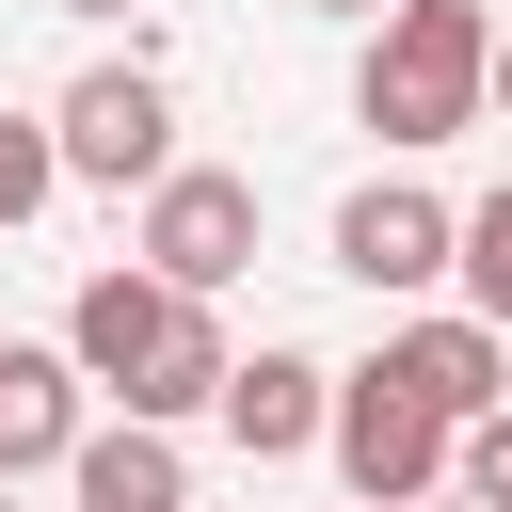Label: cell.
Instances as JSON below:
<instances>
[{"label":"cell","mask_w":512,"mask_h":512,"mask_svg":"<svg viewBox=\"0 0 512 512\" xmlns=\"http://www.w3.org/2000/svg\"><path fill=\"white\" fill-rule=\"evenodd\" d=\"M352 112H368L384 144H464V128L496 112V16H480V0H400V16L368 32V64H352Z\"/></svg>","instance_id":"cell-1"},{"label":"cell","mask_w":512,"mask_h":512,"mask_svg":"<svg viewBox=\"0 0 512 512\" xmlns=\"http://www.w3.org/2000/svg\"><path fill=\"white\" fill-rule=\"evenodd\" d=\"M336 480H352V512H432L448 496V416L432 400H400L384 368H336Z\"/></svg>","instance_id":"cell-2"},{"label":"cell","mask_w":512,"mask_h":512,"mask_svg":"<svg viewBox=\"0 0 512 512\" xmlns=\"http://www.w3.org/2000/svg\"><path fill=\"white\" fill-rule=\"evenodd\" d=\"M48 144H64L80 192H160V176H176V96H160L144 64H80L64 112H48Z\"/></svg>","instance_id":"cell-3"},{"label":"cell","mask_w":512,"mask_h":512,"mask_svg":"<svg viewBox=\"0 0 512 512\" xmlns=\"http://www.w3.org/2000/svg\"><path fill=\"white\" fill-rule=\"evenodd\" d=\"M176 304H208V288H240L256 272V176H224V160H176L160 192H144V240H128Z\"/></svg>","instance_id":"cell-4"},{"label":"cell","mask_w":512,"mask_h":512,"mask_svg":"<svg viewBox=\"0 0 512 512\" xmlns=\"http://www.w3.org/2000/svg\"><path fill=\"white\" fill-rule=\"evenodd\" d=\"M336 272L384 288V304H416L432 272H464V208H432L416 176H368V192L336 208Z\"/></svg>","instance_id":"cell-5"},{"label":"cell","mask_w":512,"mask_h":512,"mask_svg":"<svg viewBox=\"0 0 512 512\" xmlns=\"http://www.w3.org/2000/svg\"><path fill=\"white\" fill-rule=\"evenodd\" d=\"M176 320H192V304H176L144 256H128V272H80V304H64V368H80L96 400H128V384L160 368V336H176Z\"/></svg>","instance_id":"cell-6"},{"label":"cell","mask_w":512,"mask_h":512,"mask_svg":"<svg viewBox=\"0 0 512 512\" xmlns=\"http://www.w3.org/2000/svg\"><path fill=\"white\" fill-rule=\"evenodd\" d=\"M368 368H384V384H400V400H432V416H448V432H464V416H496V400H512V336H496V320H480V304H464V320H400V336H384V352H368Z\"/></svg>","instance_id":"cell-7"},{"label":"cell","mask_w":512,"mask_h":512,"mask_svg":"<svg viewBox=\"0 0 512 512\" xmlns=\"http://www.w3.org/2000/svg\"><path fill=\"white\" fill-rule=\"evenodd\" d=\"M208 416H224V448H240V464H288V448H320V432H336V368H320V352H240Z\"/></svg>","instance_id":"cell-8"},{"label":"cell","mask_w":512,"mask_h":512,"mask_svg":"<svg viewBox=\"0 0 512 512\" xmlns=\"http://www.w3.org/2000/svg\"><path fill=\"white\" fill-rule=\"evenodd\" d=\"M80 400H96V384H80L64 352H32V336H0V496H16L32 464H80V432H96Z\"/></svg>","instance_id":"cell-9"},{"label":"cell","mask_w":512,"mask_h":512,"mask_svg":"<svg viewBox=\"0 0 512 512\" xmlns=\"http://www.w3.org/2000/svg\"><path fill=\"white\" fill-rule=\"evenodd\" d=\"M80 512H192V464H176V432H144V416H112V432H80Z\"/></svg>","instance_id":"cell-10"},{"label":"cell","mask_w":512,"mask_h":512,"mask_svg":"<svg viewBox=\"0 0 512 512\" xmlns=\"http://www.w3.org/2000/svg\"><path fill=\"white\" fill-rule=\"evenodd\" d=\"M224 368H240V352H224V320L192 304V320L160 336V368L128 384V416H144V432H176V416H208V400H224Z\"/></svg>","instance_id":"cell-11"},{"label":"cell","mask_w":512,"mask_h":512,"mask_svg":"<svg viewBox=\"0 0 512 512\" xmlns=\"http://www.w3.org/2000/svg\"><path fill=\"white\" fill-rule=\"evenodd\" d=\"M48 192H64V144H48V112H0V240H16Z\"/></svg>","instance_id":"cell-12"},{"label":"cell","mask_w":512,"mask_h":512,"mask_svg":"<svg viewBox=\"0 0 512 512\" xmlns=\"http://www.w3.org/2000/svg\"><path fill=\"white\" fill-rule=\"evenodd\" d=\"M448 496H464V512H512V400L448 432Z\"/></svg>","instance_id":"cell-13"},{"label":"cell","mask_w":512,"mask_h":512,"mask_svg":"<svg viewBox=\"0 0 512 512\" xmlns=\"http://www.w3.org/2000/svg\"><path fill=\"white\" fill-rule=\"evenodd\" d=\"M464 288H480V320H512V176L464 208Z\"/></svg>","instance_id":"cell-14"},{"label":"cell","mask_w":512,"mask_h":512,"mask_svg":"<svg viewBox=\"0 0 512 512\" xmlns=\"http://www.w3.org/2000/svg\"><path fill=\"white\" fill-rule=\"evenodd\" d=\"M304 16H368V32H384V16H400V0H304Z\"/></svg>","instance_id":"cell-15"},{"label":"cell","mask_w":512,"mask_h":512,"mask_svg":"<svg viewBox=\"0 0 512 512\" xmlns=\"http://www.w3.org/2000/svg\"><path fill=\"white\" fill-rule=\"evenodd\" d=\"M496 112H512V32H496Z\"/></svg>","instance_id":"cell-16"},{"label":"cell","mask_w":512,"mask_h":512,"mask_svg":"<svg viewBox=\"0 0 512 512\" xmlns=\"http://www.w3.org/2000/svg\"><path fill=\"white\" fill-rule=\"evenodd\" d=\"M64 16H128V0H64Z\"/></svg>","instance_id":"cell-17"},{"label":"cell","mask_w":512,"mask_h":512,"mask_svg":"<svg viewBox=\"0 0 512 512\" xmlns=\"http://www.w3.org/2000/svg\"><path fill=\"white\" fill-rule=\"evenodd\" d=\"M432 512H464V496H432Z\"/></svg>","instance_id":"cell-18"},{"label":"cell","mask_w":512,"mask_h":512,"mask_svg":"<svg viewBox=\"0 0 512 512\" xmlns=\"http://www.w3.org/2000/svg\"><path fill=\"white\" fill-rule=\"evenodd\" d=\"M496 336H512V320H496Z\"/></svg>","instance_id":"cell-19"},{"label":"cell","mask_w":512,"mask_h":512,"mask_svg":"<svg viewBox=\"0 0 512 512\" xmlns=\"http://www.w3.org/2000/svg\"><path fill=\"white\" fill-rule=\"evenodd\" d=\"M0 512H16V496H0Z\"/></svg>","instance_id":"cell-20"}]
</instances>
